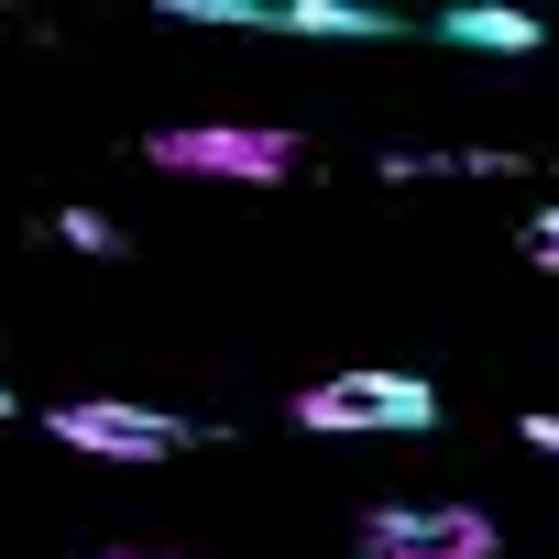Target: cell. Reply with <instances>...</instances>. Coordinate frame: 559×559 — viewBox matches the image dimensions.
I'll return each instance as SVG.
<instances>
[{"mask_svg": "<svg viewBox=\"0 0 559 559\" xmlns=\"http://www.w3.org/2000/svg\"><path fill=\"white\" fill-rule=\"evenodd\" d=\"M56 241H78V252H121V230H110L99 209H56Z\"/></svg>", "mask_w": 559, "mask_h": 559, "instance_id": "52a82bcc", "label": "cell"}, {"mask_svg": "<svg viewBox=\"0 0 559 559\" xmlns=\"http://www.w3.org/2000/svg\"><path fill=\"white\" fill-rule=\"evenodd\" d=\"M99 559H143V548H99ZM154 559H165V548H154Z\"/></svg>", "mask_w": 559, "mask_h": 559, "instance_id": "30bf717a", "label": "cell"}, {"mask_svg": "<svg viewBox=\"0 0 559 559\" xmlns=\"http://www.w3.org/2000/svg\"><path fill=\"white\" fill-rule=\"evenodd\" d=\"M274 34H341V45H384L406 34L395 12H362V0H297V12H274Z\"/></svg>", "mask_w": 559, "mask_h": 559, "instance_id": "5b68a950", "label": "cell"}, {"mask_svg": "<svg viewBox=\"0 0 559 559\" xmlns=\"http://www.w3.org/2000/svg\"><path fill=\"white\" fill-rule=\"evenodd\" d=\"M0 417H12V384H0Z\"/></svg>", "mask_w": 559, "mask_h": 559, "instance_id": "8fae6325", "label": "cell"}, {"mask_svg": "<svg viewBox=\"0 0 559 559\" xmlns=\"http://www.w3.org/2000/svg\"><path fill=\"white\" fill-rule=\"evenodd\" d=\"M297 428H319V439H428L439 428V384L352 362V373H330V384L297 395Z\"/></svg>", "mask_w": 559, "mask_h": 559, "instance_id": "6da1fadb", "label": "cell"}, {"mask_svg": "<svg viewBox=\"0 0 559 559\" xmlns=\"http://www.w3.org/2000/svg\"><path fill=\"white\" fill-rule=\"evenodd\" d=\"M67 450H88V461H176L198 428L187 417H165V406H121V395H78V406H56L45 417Z\"/></svg>", "mask_w": 559, "mask_h": 559, "instance_id": "3957f363", "label": "cell"}, {"mask_svg": "<svg viewBox=\"0 0 559 559\" xmlns=\"http://www.w3.org/2000/svg\"><path fill=\"white\" fill-rule=\"evenodd\" d=\"M428 34L439 45H483V56H537V23L526 12H439Z\"/></svg>", "mask_w": 559, "mask_h": 559, "instance_id": "8992f818", "label": "cell"}, {"mask_svg": "<svg viewBox=\"0 0 559 559\" xmlns=\"http://www.w3.org/2000/svg\"><path fill=\"white\" fill-rule=\"evenodd\" d=\"M515 439H526L537 461H559V417H548V406H537V417H515Z\"/></svg>", "mask_w": 559, "mask_h": 559, "instance_id": "9c48e42d", "label": "cell"}, {"mask_svg": "<svg viewBox=\"0 0 559 559\" xmlns=\"http://www.w3.org/2000/svg\"><path fill=\"white\" fill-rule=\"evenodd\" d=\"M165 176H241V187H274L308 143L297 132H263V121H198V132H154L143 143Z\"/></svg>", "mask_w": 559, "mask_h": 559, "instance_id": "7a4b0ae2", "label": "cell"}, {"mask_svg": "<svg viewBox=\"0 0 559 559\" xmlns=\"http://www.w3.org/2000/svg\"><path fill=\"white\" fill-rule=\"evenodd\" d=\"M362 559H493V515L483 504H373Z\"/></svg>", "mask_w": 559, "mask_h": 559, "instance_id": "277c9868", "label": "cell"}, {"mask_svg": "<svg viewBox=\"0 0 559 559\" xmlns=\"http://www.w3.org/2000/svg\"><path fill=\"white\" fill-rule=\"evenodd\" d=\"M526 263H537V274H559V209H537V219H526Z\"/></svg>", "mask_w": 559, "mask_h": 559, "instance_id": "ba28073f", "label": "cell"}]
</instances>
